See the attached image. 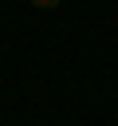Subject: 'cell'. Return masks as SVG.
Wrapping results in <instances>:
<instances>
[{"instance_id": "cell-1", "label": "cell", "mask_w": 118, "mask_h": 126, "mask_svg": "<svg viewBox=\"0 0 118 126\" xmlns=\"http://www.w3.org/2000/svg\"><path fill=\"white\" fill-rule=\"evenodd\" d=\"M59 0H35V8H55Z\"/></svg>"}]
</instances>
